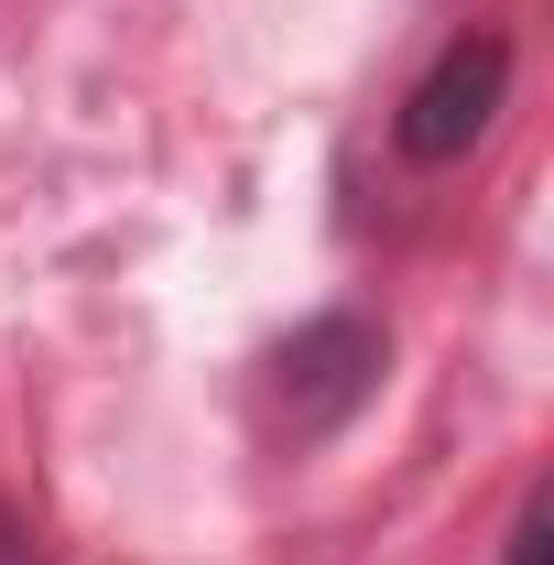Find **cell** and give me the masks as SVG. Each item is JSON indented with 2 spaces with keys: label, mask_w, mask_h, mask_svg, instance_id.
<instances>
[{
  "label": "cell",
  "mask_w": 554,
  "mask_h": 565,
  "mask_svg": "<svg viewBox=\"0 0 554 565\" xmlns=\"http://www.w3.org/2000/svg\"><path fill=\"white\" fill-rule=\"evenodd\" d=\"M381 370H392L381 316H359V305H338V316H305V327L273 349V370H262V414H273V435H294V446H327L338 424L370 414Z\"/></svg>",
  "instance_id": "obj_1"
},
{
  "label": "cell",
  "mask_w": 554,
  "mask_h": 565,
  "mask_svg": "<svg viewBox=\"0 0 554 565\" xmlns=\"http://www.w3.org/2000/svg\"><path fill=\"white\" fill-rule=\"evenodd\" d=\"M500 109H511V44H500V33H457V44L403 87L392 141H403V163H468V152L500 131Z\"/></svg>",
  "instance_id": "obj_2"
},
{
  "label": "cell",
  "mask_w": 554,
  "mask_h": 565,
  "mask_svg": "<svg viewBox=\"0 0 554 565\" xmlns=\"http://www.w3.org/2000/svg\"><path fill=\"white\" fill-rule=\"evenodd\" d=\"M500 565H554V500H544V490L511 511V533H500Z\"/></svg>",
  "instance_id": "obj_3"
},
{
  "label": "cell",
  "mask_w": 554,
  "mask_h": 565,
  "mask_svg": "<svg viewBox=\"0 0 554 565\" xmlns=\"http://www.w3.org/2000/svg\"><path fill=\"white\" fill-rule=\"evenodd\" d=\"M0 565H44V555H33V533H22V522H0Z\"/></svg>",
  "instance_id": "obj_4"
}]
</instances>
